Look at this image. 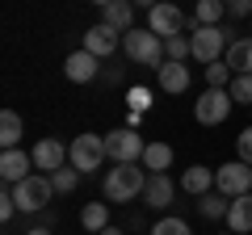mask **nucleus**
<instances>
[{
	"instance_id": "obj_24",
	"label": "nucleus",
	"mask_w": 252,
	"mask_h": 235,
	"mask_svg": "<svg viewBox=\"0 0 252 235\" xmlns=\"http://www.w3.org/2000/svg\"><path fill=\"white\" fill-rule=\"evenodd\" d=\"M198 210H202V218H227L231 202H227V193H202V198H198Z\"/></svg>"
},
{
	"instance_id": "obj_21",
	"label": "nucleus",
	"mask_w": 252,
	"mask_h": 235,
	"mask_svg": "<svg viewBox=\"0 0 252 235\" xmlns=\"http://www.w3.org/2000/svg\"><path fill=\"white\" fill-rule=\"evenodd\" d=\"M227 17V0H198L193 4V26H219Z\"/></svg>"
},
{
	"instance_id": "obj_12",
	"label": "nucleus",
	"mask_w": 252,
	"mask_h": 235,
	"mask_svg": "<svg viewBox=\"0 0 252 235\" xmlns=\"http://www.w3.org/2000/svg\"><path fill=\"white\" fill-rule=\"evenodd\" d=\"M34 155H26L21 147H9V151L0 155V181L4 185H21L26 176H34Z\"/></svg>"
},
{
	"instance_id": "obj_34",
	"label": "nucleus",
	"mask_w": 252,
	"mask_h": 235,
	"mask_svg": "<svg viewBox=\"0 0 252 235\" xmlns=\"http://www.w3.org/2000/svg\"><path fill=\"white\" fill-rule=\"evenodd\" d=\"M26 235H51V231H46V227H34V231H26Z\"/></svg>"
},
{
	"instance_id": "obj_1",
	"label": "nucleus",
	"mask_w": 252,
	"mask_h": 235,
	"mask_svg": "<svg viewBox=\"0 0 252 235\" xmlns=\"http://www.w3.org/2000/svg\"><path fill=\"white\" fill-rule=\"evenodd\" d=\"M147 176L152 172L143 168V164H114V168L105 172V202H118V206H126V202H135V198H143V189H147Z\"/></svg>"
},
{
	"instance_id": "obj_33",
	"label": "nucleus",
	"mask_w": 252,
	"mask_h": 235,
	"mask_svg": "<svg viewBox=\"0 0 252 235\" xmlns=\"http://www.w3.org/2000/svg\"><path fill=\"white\" fill-rule=\"evenodd\" d=\"M156 4H160V0H135V9H147V13H152Z\"/></svg>"
},
{
	"instance_id": "obj_14",
	"label": "nucleus",
	"mask_w": 252,
	"mask_h": 235,
	"mask_svg": "<svg viewBox=\"0 0 252 235\" xmlns=\"http://www.w3.org/2000/svg\"><path fill=\"white\" fill-rule=\"evenodd\" d=\"M172 198H177V185L168 181V172H152L147 176V189H143V202L152 210H168Z\"/></svg>"
},
{
	"instance_id": "obj_36",
	"label": "nucleus",
	"mask_w": 252,
	"mask_h": 235,
	"mask_svg": "<svg viewBox=\"0 0 252 235\" xmlns=\"http://www.w3.org/2000/svg\"><path fill=\"white\" fill-rule=\"evenodd\" d=\"M89 4H97V9H105V4H114V0H89Z\"/></svg>"
},
{
	"instance_id": "obj_20",
	"label": "nucleus",
	"mask_w": 252,
	"mask_h": 235,
	"mask_svg": "<svg viewBox=\"0 0 252 235\" xmlns=\"http://www.w3.org/2000/svg\"><path fill=\"white\" fill-rule=\"evenodd\" d=\"M21 135H26L21 114L17 109H4V114H0V143H4V151H9V147H21Z\"/></svg>"
},
{
	"instance_id": "obj_10",
	"label": "nucleus",
	"mask_w": 252,
	"mask_h": 235,
	"mask_svg": "<svg viewBox=\"0 0 252 235\" xmlns=\"http://www.w3.org/2000/svg\"><path fill=\"white\" fill-rule=\"evenodd\" d=\"M118 46H122V29H114L109 21H97V26H89V34H84V51L97 55V59L114 55Z\"/></svg>"
},
{
	"instance_id": "obj_7",
	"label": "nucleus",
	"mask_w": 252,
	"mask_h": 235,
	"mask_svg": "<svg viewBox=\"0 0 252 235\" xmlns=\"http://www.w3.org/2000/svg\"><path fill=\"white\" fill-rule=\"evenodd\" d=\"M215 189L227 193V198H244V193H252V164H244V160L223 164V168L215 172Z\"/></svg>"
},
{
	"instance_id": "obj_25",
	"label": "nucleus",
	"mask_w": 252,
	"mask_h": 235,
	"mask_svg": "<svg viewBox=\"0 0 252 235\" xmlns=\"http://www.w3.org/2000/svg\"><path fill=\"white\" fill-rule=\"evenodd\" d=\"M189 55H193V42H189L185 34H177V38H168V42H164V59H172V63H185Z\"/></svg>"
},
{
	"instance_id": "obj_22",
	"label": "nucleus",
	"mask_w": 252,
	"mask_h": 235,
	"mask_svg": "<svg viewBox=\"0 0 252 235\" xmlns=\"http://www.w3.org/2000/svg\"><path fill=\"white\" fill-rule=\"evenodd\" d=\"M143 168H147V172H168V168H172V147H168V143H147Z\"/></svg>"
},
{
	"instance_id": "obj_27",
	"label": "nucleus",
	"mask_w": 252,
	"mask_h": 235,
	"mask_svg": "<svg viewBox=\"0 0 252 235\" xmlns=\"http://www.w3.org/2000/svg\"><path fill=\"white\" fill-rule=\"evenodd\" d=\"M227 76H235L231 67H227V59H215V63H206V84H210V88H227Z\"/></svg>"
},
{
	"instance_id": "obj_18",
	"label": "nucleus",
	"mask_w": 252,
	"mask_h": 235,
	"mask_svg": "<svg viewBox=\"0 0 252 235\" xmlns=\"http://www.w3.org/2000/svg\"><path fill=\"white\" fill-rule=\"evenodd\" d=\"M227 67L235 76H252V38H235L227 46Z\"/></svg>"
},
{
	"instance_id": "obj_2",
	"label": "nucleus",
	"mask_w": 252,
	"mask_h": 235,
	"mask_svg": "<svg viewBox=\"0 0 252 235\" xmlns=\"http://www.w3.org/2000/svg\"><path fill=\"white\" fill-rule=\"evenodd\" d=\"M122 46H126V59L139 67H152V72H160L168 59H164V38L152 34V29H126L122 34Z\"/></svg>"
},
{
	"instance_id": "obj_3",
	"label": "nucleus",
	"mask_w": 252,
	"mask_h": 235,
	"mask_svg": "<svg viewBox=\"0 0 252 235\" xmlns=\"http://www.w3.org/2000/svg\"><path fill=\"white\" fill-rule=\"evenodd\" d=\"M143 151H147V143L135 126H118L105 135V155L114 164H143Z\"/></svg>"
},
{
	"instance_id": "obj_9",
	"label": "nucleus",
	"mask_w": 252,
	"mask_h": 235,
	"mask_svg": "<svg viewBox=\"0 0 252 235\" xmlns=\"http://www.w3.org/2000/svg\"><path fill=\"white\" fill-rule=\"evenodd\" d=\"M185 26H189V17L181 13V4H168V0H160V4L147 13V29H152V34H160L164 42H168V38H177Z\"/></svg>"
},
{
	"instance_id": "obj_16",
	"label": "nucleus",
	"mask_w": 252,
	"mask_h": 235,
	"mask_svg": "<svg viewBox=\"0 0 252 235\" xmlns=\"http://www.w3.org/2000/svg\"><path fill=\"white\" fill-rule=\"evenodd\" d=\"M101 21H109L114 29H135V0H114V4H105L101 9Z\"/></svg>"
},
{
	"instance_id": "obj_29",
	"label": "nucleus",
	"mask_w": 252,
	"mask_h": 235,
	"mask_svg": "<svg viewBox=\"0 0 252 235\" xmlns=\"http://www.w3.org/2000/svg\"><path fill=\"white\" fill-rule=\"evenodd\" d=\"M152 235H193V231H189L185 218H160V223L152 227Z\"/></svg>"
},
{
	"instance_id": "obj_6",
	"label": "nucleus",
	"mask_w": 252,
	"mask_h": 235,
	"mask_svg": "<svg viewBox=\"0 0 252 235\" xmlns=\"http://www.w3.org/2000/svg\"><path fill=\"white\" fill-rule=\"evenodd\" d=\"M227 114H231V92L227 88H206L198 101H193L198 126H219V122H227Z\"/></svg>"
},
{
	"instance_id": "obj_5",
	"label": "nucleus",
	"mask_w": 252,
	"mask_h": 235,
	"mask_svg": "<svg viewBox=\"0 0 252 235\" xmlns=\"http://www.w3.org/2000/svg\"><path fill=\"white\" fill-rule=\"evenodd\" d=\"M109 155H105V135H76L72 143H67V164L80 172H93L101 168Z\"/></svg>"
},
{
	"instance_id": "obj_4",
	"label": "nucleus",
	"mask_w": 252,
	"mask_h": 235,
	"mask_svg": "<svg viewBox=\"0 0 252 235\" xmlns=\"http://www.w3.org/2000/svg\"><path fill=\"white\" fill-rule=\"evenodd\" d=\"M51 193H55V181L46 176V172H34V176H26L21 185H13V198H17L21 214H38V210H46Z\"/></svg>"
},
{
	"instance_id": "obj_8",
	"label": "nucleus",
	"mask_w": 252,
	"mask_h": 235,
	"mask_svg": "<svg viewBox=\"0 0 252 235\" xmlns=\"http://www.w3.org/2000/svg\"><path fill=\"white\" fill-rule=\"evenodd\" d=\"M189 42H193V59L198 63H215L219 55H223V46H227V29L223 26H193Z\"/></svg>"
},
{
	"instance_id": "obj_28",
	"label": "nucleus",
	"mask_w": 252,
	"mask_h": 235,
	"mask_svg": "<svg viewBox=\"0 0 252 235\" xmlns=\"http://www.w3.org/2000/svg\"><path fill=\"white\" fill-rule=\"evenodd\" d=\"M227 92H231V101H244V105L252 109V76H231Z\"/></svg>"
},
{
	"instance_id": "obj_37",
	"label": "nucleus",
	"mask_w": 252,
	"mask_h": 235,
	"mask_svg": "<svg viewBox=\"0 0 252 235\" xmlns=\"http://www.w3.org/2000/svg\"><path fill=\"white\" fill-rule=\"evenodd\" d=\"M168 4H177V0H168Z\"/></svg>"
},
{
	"instance_id": "obj_19",
	"label": "nucleus",
	"mask_w": 252,
	"mask_h": 235,
	"mask_svg": "<svg viewBox=\"0 0 252 235\" xmlns=\"http://www.w3.org/2000/svg\"><path fill=\"white\" fill-rule=\"evenodd\" d=\"M181 189L193 193V198H202V193L215 189V172L202 168V164H193V168H185V176H181Z\"/></svg>"
},
{
	"instance_id": "obj_26",
	"label": "nucleus",
	"mask_w": 252,
	"mask_h": 235,
	"mask_svg": "<svg viewBox=\"0 0 252 235\" xmlns=\"http://www.w3.org/2000/svg\"><path fill=\"white\" fill-rule=\"evenodd\" d=\"M80 176H84V172H80V168H72V164H63V168H59V172H55L51 181H55V189H59V193H72V189H76V185H80Z\"/></svg>"
},
{
	"instance_id": "obj_15",
	"label": "nucleus",
	"mask_w": 252,
	"mask_h": 235,
	"mask_svg": "<svg viewBox=\"0 0 252 235\" xmlns=\"http://www.w3.org/2000/svg\"><path fill=\"white\" fill-rule=\"evenodd\" d=\"M227 231H231V235H252V193L231 198V210H227Z\"/></svg>"
},
{
	"instance_id": "obj_13",
	"label": "nucleus",
	"mask_w": 252,
	"mask_h": 235,
	"mask_svg": "<svg viewBox=\"0 0 252 235\" xmlns=\"http://www.w3.org/2000/svg\"><path fill=\"white\" fill-rule=\"evenodd\" d=\"M30 155H34V168H42L46 176H55V172L67 164V147H63L59 139H38Z\"/></svg>"
},
{
	"instance_id": "obj_17",
	"label": "nucleus",
	"mask_w": 252,
	"mask_h": 235,
	"mask_svg": "<svg viewBox=\"0 0 252 235\" xmlns=\"http://www.w3.org/2000/svg\"><path fill=\"white\" fill-rule=\"evenodd\" d=\"M156 80H160V92H185V88H189V67L168 59V63L156 72Z\"/></svg>"
},
{
	"instance_id": "obj_35",
	"label": "nucleus",
	"mask_w": 252,
	"mask_h": 235,
	"mask_svg": "<svg viewBox=\"0 0 252 235\" xmlns=\"http://www.w3.org/2000/svg\"><path fill=\"white\" fill-rule=\"evenodd\" d=\"M101 235H126V231H118V227H105V231H101Z\"/></svg>"
},
{
	"instance_id": "obj_32",
	"label": "nucleus",
	"mask_w": 252,
	"mask_h": 235,
	"mask_svg": "<svg viewBox=\"0 0 252 235\" xmlns=\"http://www.w3.org/2000/svg\"><path fill=\"white\" fill-rule=\"evenodd\" d=\"M130 105H135V109H147V88H135V92H130Z\"/></svg>"
},
{
	"instance_id": "obj_31",
	"label": "nucleus",
	"mask_w": 252,
	"mask_h": 235,
	"mask_svg": "<svg viewBox=\"0 0 252 235\" xmlns=\"http://www.w3.org/2000/svg\"><path fill=\"white\" fill-rule=\"evenodd\" d=\"M252 0H227V17H248Z\"/></svg>"
},
{
	"instance_id": "obj_11",
	"label": "nucleus",
	"mask_w": 252,
	"mask_h": 235,
	"mask_svg": "<svg viewBox=\"0 0 252 235\" xmlns=\"http://www.w3.org/2000/svg\"><path fill=\"white\" fill-rule=\"evenodd\" d=\"M97 63H101L97 55H89V51L80 46V51H72L67 59H63V76H67L72 84H89V80H97V76H101Z\"/></svg>"
},
{
	"instance_id": "obj_23",
	"label": "nucleus",
	"mask_w": 252,
	"mask_h": 235,
	"mask_svg": "<svg viewBox=\"0 0 252 235\" xmlns=\"http://www.w3.org/2000/svg\"><path fill=\"white\" fill-rule=\"evenodd\" d=\"M80 223H84V231H105V227H109V206H105V202H89V206H84L80 210Z\"/></svg>"
},
{
	"instance_id": "obj_30",
	"label": "nucleus",
	"mask_w": 252,
	"mask_h": 235,
	"mask_svg": "<svg viewBox=\"0 0 252 235\" xmlns=\"http://www.w3.org/2000/svg\"><path fill=\"white\" fill-rule=\"evenodd\" d=\"M235 155H240V160H244V164H252V126H248V130H244V135H240V139H235Z\"/></svg>"
}]
</instances>
